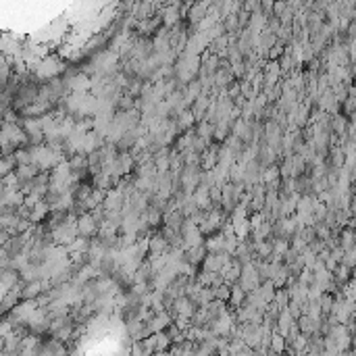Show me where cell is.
Masks as SVG:
<instances>
[{
    "mask_svg": "<svg viewBox=\"0 0 356 356\" xmlns=\"http://www.w3.org/2000/svg\"><path fill=\"white\" fill-rule=\"evenodd\" d=\"M63 73V63L58 56H46L38 67H36V77L38 79H48L54 81L56 75Z\"/></svg>",
    "mask_w": 356,
    "mask_h": 356,
    "instance_id": "6da1fadb",
    "label": "cell"
},
{
    "mask_svg": "<svg viewBox=\"0 0 356 356\" xmlns=\"http://www.w3.org/2000/svg\"><path fill=\"white\" fill-rule=\"evenodd\" d=\"M283 346H285V342H283V336H281V333H275V336H273V340H271V348H273L275 352H281V350H283Z\"/></svg>",
    "mask_w": 356,
    "mask_h": 356,
    "instance_id": "5b68a950",
    "label": "cell"
},
{
    "mask_svg": "<svg viewBox=\"0 0 356 356\" xmlns=\"http://www.w3.org/2000/svg\"><path fill=\"white\" fill-rule=\"evenodd\" d=\"M194 121H196V117H194L192 110H184V113L180 115V119H177V127H180V129H188Z\"/></svg>",
    "mask_w": 356,
    "mask_h": 356,
    "instance_id": "277c9868",
    "label": "cell"
},
{
    "mask_svg": "<svg viewBox=\"0 0 356 356\" xmlns=\"http://www.w3.org/2000/svg\"><path fill=\"white\" fill-rule=\"evenodd\" d=\"M206 250L209 254H225V235L223 233H217V235H211L206 240Z\"/></svg>",
    "mask_w": 356,
    "mask_h": 356,
    "instance_id": "3957f363",
    "label": "cell"
},
{
    "mask_svg": "<svg viewBox=\"0 0 356 356\" xmlns=\"http://www.w3.org/2000/svg\"><path fill=\"white\" fill-rule=\"evenodd\" d=\"M159 298H161V294L154 296V300H159ZM154 308H161V304H159V302H154Z\"/></svg>",
    "mask_w": 356,
    "mask_h": 356,
    "instance_id": "8992f818",
    "label": "cell"
},
{
    "mask_svg": "<svg viewBox=\"0 0 356 356\" xmlns=\"http://www.w3.org/2000/svg\"><path fill=\"white\" fill-rule=\"evenodd\" d=\"M77 231H79V235L90 240L94 233L100 231V223L92 217V213H85V215L77 217Z\"/></svg>",
    "mask_w": 356,
    "mask_h": 356,
    "instance_id": "7a4b0ae2",
    "label": "cell"
}]
</instances>
